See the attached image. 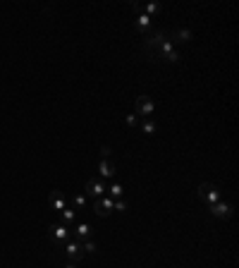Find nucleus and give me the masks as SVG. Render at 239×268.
I'll return each instance as SVG.
<instances>
[{"mask_svg":"<svg viewBox=\"0 0 239 268\" xmlns=\"http://www.w3.org/2000/svg\"><path fill=\"white\" fill-rule=\"evenodd\" d=\"M180 51H177V46L172 43V38L167 36L165 41L151 53V62H170V65H175V62H180Z\"/></svg>","mask_w":239,"mask_h":268,"instance_id":"obj_1","label":"nucleus"},{"mask_svg":"<svg viewBox=\"0 0 239 268\" xmlns=\"http://www.w3.org/2000/svg\"><path fill=\"white\" fill-rule=\"evenodd\" d=\"M199 199H201L206 206L218 204V201H222L220 187H215V184H211V182H203V184H199Z\"/></svg>","mask_w":239,"mask_h":268,"instance_id":"obj_2","label":"nucleus"},{"mask_svg":"<svg viewBox=\"0 0 239 268\" xmlns=\"http://www.w3.org/2000/svg\"><path fill=\"white\" fill-rule=\"evenodd\" d=\"M48 237H51V242H53V244L65 247V242L72 237V230H70L65 223H55V225H51V228H48Z\"/></svg>","mask_w":239,"mask_h":268,"instance_id":"obj_3","label":"nucleus"},{"mask_svg":"<svg viewBox=\"0 0 239 268\" xmlns=\"http://www.w3.org/2000/svg\"><path fill=\"white\" fill-rule=\"evenodd\" d=\"M153 110H156V101H153L151 96H139V98H136V110H134V113H136L139 118L151 120Z\"/></svg>","mask_w":239,"mask_h":268,"instance_id":"obj_4","label":"nucleus"},{"mask_svg":"<svg viewBox=\"0 0 239 268\" xmlns=\"http://www.w3.org/2000/svg\"><path fill=\"white\" fill-rule=\"evenodd\" d=\"M106 189H108V184H106L103 179H98V178H91L89 182H86V187H84L86 197H91V199L106 197Z\"/></svg>","mask_w":239,"mask_h":268,"instance_id":"obj_5","label":"nucleus"},{"mask_svg":"<svg viewBox=\"0 0 239 268\" xmlns=\"http://www.w3.org/2000/svg\"><path fill=\"white\" fill-rule=\"evenodd\" d=\"M93 211H96V215H101V218L110 215L112 211H115V199H110L108 194H106V197H101V199H96Z\"/></svg>","mask_w":239,"mask_h":268,"instance_id":"obj_6","label":"nucleus"},{"mask_svg":"<svg viewBox=\"0 0 239 268\" xmlns=\"http://www.w3.org/2000/svg\"><path fill=\"white\" fill-rule=\"evenodd\" d=\"M208 208H211V213L215 215V218H220V220H227V218H232V213H235V206L230 201H218V204H213Z\"/></svg>","mask_w":239,"mask_h":268,"instance_id":"obj_7","label":"nucleus"},{"mask_svg":"<svg viewBox=\"0 0 239 268\" xmlns=\"http://www.w3.org/2000/svg\"><path fill=\"white\" fill-rule=\"evenodd\" d=\"M167 38V34L165 31H148L146 34V38H144V51H148V53H153L163 41Z\"/></svg>","mask_w":239,"mask_h":268,"instance_id":"obj_8","label":"nucleus"},{"mask_svg":"<svg viewBox=\"0 0 239 268\" xmlns=\"http://www.w3.org/2000/svg\"><path fill=\"white\" fill-rule=\"evenodd\" d=\"M62 251H65L67 261H74V264L84 256V249H81V244H79L77 239H67V242H65V247H62Z\"/></svg>","mask_w":239,"mask_h":268,"instance_id":"obj_9","label":"nucleus"},{"mask_svg":"<svg viewBox=\"0 0 239 268\" xmlns=\"http://www.w3.org/2000/svg\"><path fill=\"white\" fill-rule=\"evenodd\" d=\"M48 204H51V208H53V211H57V213H60V211H65V208L70 206V204H67V199L62 197L57 189H53V192L48 194Z\"/></svg>","mask_w":239,"mask_h":268,"instance_id":"obj_10","label":"nucleus"},{"mask_svg":"<svg viewBox=\"0 0 239 268\" xmlns=\"http://www.w3.org/2000/svg\"><path fill=\"white\" fill-rule=\"evenodd\" d=\"M91 235H93V228L89 223H74L72 237H77V239H91Z\"/></svg>","mask_w":239,"mask_h":268,"instance_id":"obj_11","label":"nucleus"},{"mask_svg":"<svg viewBox=\"0 0 239 268\" xmlns=\"http://www.w3.org/2000/svg\"><path fill=\"white\" fill-rule=\"evenodd\" d=\"M98 175L103 179L115 178V163L110 158H101V163H98Z\"/></svg>","mask_w":239,"mask_h":268,"instance_id":"obj_12","label":"nucleus"},{"mask_svg":"<svg viewBox=\"0 0 239 268\" xmlns=\"http://www.w3.org/2000/svg\"><path fill=\"white\" fill-rule=\"evenodd\" d=\"M134 29H136V34L146 36L148 31H151V17H146L144 12L136 15V19H134Z\"/></svg>","mask_w":239,"mask_h":268,"instance_id":"obj_13","label":"nucleus"},{"mask_svg":"<svg viewBox=\"0 0 239 268\" xmlns=\"http://www.w3.org/2000/svg\"><path fill=\"white\" fill-rule=\"evenodd\" d=\"M172 38V43H186V41H191V31L189 29H175L172 34H167Z\"/></svg>","mask_w":239,"mask_h":268,"instance_id":"obj_14","label":"nucleus"},{"mask_svg":"<svg viewBox=\"0 0 239 268\" xmlns=\"http://www.w3.org/2000/svg\"><path fill=\"white\" fill-rule=\"evenodd\" d=\"M106 194L110 199H122V194H125V187L120 184V182H110L108 184V189H106Z\"/></svg>","mask_w":239,"mask_h":268,"instance_id":"obj_15","label":"nucleus"},{"mask_svg":"<svg viewBox=\"0 0 239 268\" xmlns=\"http://www.w3.org/2000/svg\"><path fill=\"white\" fill-rule=\"evenodd\" d=\"M160 12H163V5H160V2H146V5H144V15L151 19L158 17Z\"/></svg>","mask_w":239,"mask_h":268,"instance_id":"obj_16","label":"nucleus"},{"mask_svg":"<svg viewBox=\"0 0 239 268\" xmlns=\"http://www.w3.org/2000/svg\"><path fill=\"white\" fill-rule=\"evenodd\" d=\"M60 213H62V223H65L67 228L77 223V211H74L72 206H67V208H65V211H60Z\"/></svg>","mask_w":239,"mask_h":268,"instance_id":"obj_17","label":"nucleus"},{"mask_svg":"<svg viewBox=\"0 0 239 268\" xmlns=\"http://www.w3.org/2000/svg\"><path fill=\"white\" fill-rule=\"evenodd\" d=\"M86 194H77V197H72V201H70V206H72L74 211H84L86 208Z\"/></svg>","mask_w":239,"mask_h":268,"instance_id":"obj_18","label":"nucleus"},{"mask_svg":"<svg viewBox=\"0 0 239 268\" xmlns=\"http://www.w3.org/2000/svg\"><path fill=\"white\" fill-rule=\"evenodd\" d=\"M139 129H141V134H156V122L153 120H144V122H139Z\"/></svg>","mask_w":239,"mask_h":268,"instance_id":"obj_19","label":"nucleus"},{"mask_svg":"<svg viewBox=\"0 0 239 268\" xmlns=\"http://www.w3.org/2000/svg\"><path fill=\"white\" fill-rule=\"evenodd\" d=\"M81 249H84V254H96V242L93 239H84V244H81Z\"/></svg>","mask_w":239,"mask_h":268,"instance_id":"obj_20","label":"nucleus"},{"mask_svg":"<svg viewBox=\"0 0 239 268\" xmlns=\"http://www.w3.org/2000/svg\"><path fill=\"white\" fill-rule=\"evenodd\" d=\"M125 125L127 127H139V115H136V113L127 115V118H125Z\"/></svg>","mask_w":239,"mask_h":268,"instance_id":"obj_21","label":"nucleus"},{"mask_svg":"<svg viewBox=\"0 0 239 268\" xmlns=\"http://www.w3.org/2000/svg\"><path fill=\"white\" fill-rule=\"evenodd\" d=\"M115 211L125 213V211H127V201H125V199H115Z\"/></svg>","mask_w":239,"mask_h":268,"instance_id":"obj_22","label":"nucleus"},{"mask_svg":"<svg viewBox=\"0 0 239 268\" xmlns=\"http://www.w3.org/2000/svg\"><path fill=\"white\" fill-rule=\"evenodd\" d=\"M110 149H108V146H103V149H101V156H103V158H110Z\"/></svg>","mask_w":239,"mask_h":268,"instance_id":"obj_23","label":"nucleus"},{"mask_svg":"<svg viewBox=\"0 0 239 268\" xmlns=\"http://www.w3.org/2000/svg\"><path fill=\"white\" fill-rule=\"evenodd\" d=\"M62 268H77V264H74V261H67V264H65Z\"/></svg>","mask_w":239,"mask_h":268,"instance_id":"obj_24","label":"nucleus"}]
</instances>
